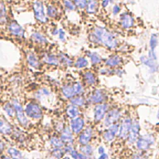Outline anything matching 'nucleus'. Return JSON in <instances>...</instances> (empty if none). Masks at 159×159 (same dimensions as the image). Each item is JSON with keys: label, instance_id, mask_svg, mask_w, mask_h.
Listing matches in <instances>:
<instances>
[{"label": "nucleus", "instance_id": "obj_32", "mask_svg": "<svg viewBox=\"0 0 159 159\" xmlns=\"http://www.w3.org/2000/svg\"><path fill=\"white\" fill-rule=\"evenodd\" d=\"M87 56L89 57V61L93 65H100L104 62V59L96 52H87Z\"/></svg>", "mask_w": 159, "mask_h": 159}, {"label": "nucleus", "instance_id": "obj_22", "mask_svg": "<svg viewBox=\"0 0 159 159\" xmlns=\"http://www.w3.org/2000/svg\"><path fill=\"white\" fill-rule=\"evenodd\" d=\"M60 138L65 143V144H73L75 141L74 138V133L71 129L69 125H65V127L63 129L62 132L60 133Z\"/></svg>", "mask_w": 159, "mask_h": 159}, {"label": "nucleus", "instance_id": "obj_48", "mask_svg": "<svg viewBox=\"0 0 159 159\" xmlns=\"http://www.w3.org/2000/svg\"><path fill=\"white\" fill-rule=\"evenodd\" d=\"M130 159H146V157L143 153H135Z\"/></svg>", "mask_w": 159, "mask_h": 159}, {"label": "nucleus", "instance_id": "obj_8", "mask_svg": "<svg viewBox=\"0 0 159 159\" xmlns=\"http://www.w3.org/2000/svg\"><path fill=\"white\" fill-rule=\"evenodd\" d=\"M7 31L10 35L17 38H24L25 37V30L22 25L14 19H9L6 24Z\"/></svg>", "mask_w": 159, "mask_h": 159}, {"label": "nucleus", "instance_id": "obj_9", "mask_svg": "<svg viewBox=\"0 0 159 159\" xmlns=\"http://www.w3.org/2000/svg\"><path fill=\"white\" fill-rule=\"evenodd\" d=\"M155 143V137L152 133H146L138 138L136 148L140 151H147Z\"/></svg>", "mask_w": 159, "mask_h": 159}, {"label": "nucleus", "instance_id": "obj_13", "mask_svg": "<svg viewBox=\"0 0 159 159\" xmlns=\"http://www.w3.org/2000/svg\"><path fill=\"white\" fill-rule=\"evenodd\" d=\"M69 127L71 128L74 134L78 135L79 133L85 128V120L81 115L74 118V119H71L69 121Z\"/></svg>", "mask_w": 159, "mask_h": 159}, {"label": "nucleus", "instance_id": "obj_7", "mask_svg": "<svg viewBox=\"0 0 159 159\" xmlns=\"http://www.w3.org/2000/svg\"><path fill=\"white\" fill-rule=\"evenodd\" d=\"M122 118V110L119 107H113L110 108V110H108L107 114L105 115L103 122V126L107 128L111 124L114 123L119 122V120Z\"/></svg>", "mask_w": 159, "mask_h": 159}, {"label": "nucleus", "instance_id": "obj_23", "mask_svg": "<svg viewBox=\"0 0 159 159\" xmlns=\"http://www.w3.org/2000/svg\"><path fill=\"white\" fill-rule=\"evenodd\" d=\"M46 16L48 17V18L51 19L56 20L59 17H61V13H60V10L59 8L53 3H49L46 5Z\"/></svg>", "mask_w": 159, "mask_h": 159}, {"label": "nucleus", "instance_id": "obj_15", "mask_svg": "<svg viewBox=\"0 0 159 159\" xmlns=\"http://www.w3.org/2000/svg\"><path fill=\"white\" fill-rule=\"evenodd\" d=\"M41 61L42 64L52 66V67H57L60 65V61H59L58 56L53 54V53H49V52H44L42 53L41 56Z\"/></svg>", "mask_w": 159, "mask_h": 159}, {"label": "nucleus", "instance_id": "obj_33", "mask_svg": "<svg viewBox=\"0 0 159 159\" xmlns=\"http://www.w3.org/2000/svg\"><path fill=\"white\" fill-rule=\"evenodd\" d=\"M59 61H60V65H63L66 67H72L74 64V61L72 60L68 54L64 53V52H59L58 55Z\"/></svg>", "mask_w": 159, "mask_h": 159}, {"label": "nucleus", "instance_id": "obj_19", "mask_svg": "<svg viewBox=\"0 0 159 159\" xmlns=\"http://www.w3.org/2000/svg\"><path fill=\"white\" fill-rule=\"evenodd\" d=\"M82 78H83L84 86L87 85L88 87H92V86L96 85L98 82V78L95 73L91 70L84 71L83 72V75H82Z\"/></svg>", "mask_w": 159, "mask_h": 159}, {"label": "nucleus", "instance_id": "obj_1", "mask_svg": "<svg viewBox=\"0 0 159 159\" xmlns=\"http://www.w3.org/2000/svg\"><path fill=\"white\" fill-rule=\"evenodd\" d=\"M88 39L94 45L104 46L110 51L116 50L120 45L117 35L107 27L102 26L94 27L88 35Z\"/></svg>", "mask_w": 159, "mask_h": 159}, {"label": "nucleus", "instance_id": "obj_16", "mask_svg": "<svg viewBox=\"0 0 159 159\" xmlns=\"http://www.w3.org/2000/svg\"><path fill=\"white\" fill-rule=\"evenodd\" d=\"M140 132V124L139 122L137 119H133L132 126L130 129L129 135L127 137V142L129 144H133L136 143L137 139L138 138Z\"/></svg>", "mask_w": 159, "mask_h": 159}, {"label": "nucleus", "instance_id": "obj_36", "mask_svg": "<svg viewBox=\"0 0 159 159\" xmlns=\"http://www.w3.org/2000/svg\"><path fill=\"white\" fill-rule=\"evenodd\" d=\"M79 152L83 153L84 155H85L88 157H91L93 153H94V148L90 143L85 144V145H81L79 148Z\"/></svg>", "mask_w": 159, "mask_h": 159}, {"label": "nucleus", "instance_id": "obj_41", "mask_svg": "<svg viewBox=\"0 0 159 159\" xmlns=\"http://www.w3.org/2000/svg\"><path fill=\"white\" fill-rule=\"evenodd\" d=\"M158 44V38H157V34H152V36L150 37L149 46H150V51L152 52H155L157 46Z\"/></svg>", "mask_w": 159, "mask_h": 159}, {"label": "nucleus", "instance_id": "obj_18", "mask_svg": "<svg viewBox=\"0 0 159 159\" xmlns=\"http://www.w3.org/2000/svg\"><path fill=\"white\" fill-rule=\"evenodd\" d=\"M26 62L27 65L33 69H41L42 66V62L40 57L35 52H30L26 55Z\"/></svg>", "mask_w": 159, "mask_h": 159}, {"label": "nucleus", "instance_id": "obj_24", "mask_svg": "<svg viewBox=\"0 0 159 159\" xmlns=\"http://www.w3.org/2000/svg\"><path fill=\"white\" fill-rule=\"evenodd\" d=\"M30 38L32 40V42L36 43L37 45L46 46L49 43L48 38L44 34H42L40 32H34V33H33L31 34Z\"/></svg>", "mask_w": 159, "mask_h": 159}, {"label": "nucleus", "instance_id": "obj_14", "mask_svg": "<svg viewBox=\"0 0 159 159\" xmlns=\"http://www.w3.org/2000/svg\"><path fill=\"white\" fill-rule=\"evenodd\" d=\"M135 20L133 16L129 12H123L119 14V25L124 30L132 28L134 26Z\"/></svg>", "mask_w": 159, "mask_h": 159}, {"label": "nucleus", "instance_id": "obj_10", "mask_svg": "<svg viewBox=\"0 0 159 159\" xmlns=\"http://www.w3.org/2000/svg\"><path fill=\"white\" fill-rule=\"evenodd\" d=\"M132 123H133V119L129 116L123 118L122 119V121L119 123V133L117 135L119 139H126L129 133L131 126H132Z\"/></svg>", "mask_w": 159, "mask_h": 159}, {"label": "nucleus", "instance_id": "obj_47", "mask_svg": "<svg viewBox=\"0 0 159 159\" xmlns=\"http://www.w3.org/2000/svg\"><path fill=\"white\" fill-rule=\"evenodd\" d=\"M58 38L61 42H65V32L63 28H59L58 32Z\"/></svg>", "mask_w": 159, "mask_h": 159}, {"label": "nucleus", "instance_id": "obj_35", "mask_svg": "<svg viewBox=\"0 0 159 159\" xmlns=\"http://www.w3.org/2000/svg\"><path fill=\"white\" fill-rule=\"evenodd\" d=\"M50 144L52 148H63L65 147V143L62 140V138L59 136L53 135L49 139Z\"/></svg>", "mask_w": 159, "mask_h": 159}, {"label": "nucleus", "instance_id": "obj_28", "mask_svg": "<svg viewBox=\"0 0 159 159\" xmlns=\"http://www.w3.org/2000/svg\"><path fill=\"white\" fill-rule=\"evenodd\" d=\"M8 21H9V17H8L6 4L3 1H0V25L6 26Z\"/></svg>", "mask_w": 159, "mask_h": 159}, {"label": "nucleus", "instance_id": "obj_51", "mask_svg": "<svg viewBox=\"0 0 159 159\" xmlns=\"http://www.w3.org/2000/svg\"><path fill=\"white\" fill-rule=\"evenodd\" d=\"M58 32H59V28L54 27V29H52V34L53 36H56V35H58Z\"/></svg>", "mask_w": 159, "mask_h": 159}, {"label": "nucleus", "instance_id": "obj_52", "mask_svg": "<svg viewBox=\"0 0 159 159\" xmlns=\"http://www.w3.org/2000/svg\"><path fill=\"white\" fill-rule=\"evenodd\" d=\"M4 148H5V145H4V143H3V142H1V141H0V154L3 153Z\"/></svg>", "mask_w": 159, "mask_h": 159}, {"label": "nucleus", "instance_id": "obj_54", "mask_svg": "<svg viewBox=\"0 0 159 159\" xmlns=\"http://www.w3.org/2000/svg\"><path fill=\"white\" fill-rule=\"evenodd\" d=\"M63 159H72L70 157L66 156V157H63Z\"/></svg>", "mask_w": 159, "mask_h": 159}, {"label": "nucleus", "instance_id": "obj_37", "mask_svg": "<svg viewBox=\"0 0 159 159\" xmlns=\"http://www.w3.org/2000/svg\"><path fill=\"white\" fill-rule=\"evenodd\" d=\"M72 85H73V88H74V91H75L76 95L84 94L85 86H84V84L81 81H74V82H72Z\"/></svg>", "mask_w": 159, "mask_h": 159}, {"label": "nucleus", "instance_id": "obj_53", "mask_svg": "<svg viewBox=\"0 0 159 159\" xmlns=\"http://www.w3.org/2000/svg\"><path fill=\"white\" fill-rule=\"evenodd\" d=\"M2 159H12L11 157H9L8 156H3V157H2Z\"/></svg>", "mask_w": 159, "mask_h": 159}, {"label": "nucleus", "instance_id": "obj_31", "mask_svg": "<svg viewBox=\"0 0 159 159\" xmlns=\"http://www.w3.org/2000/svg\"><path fill=\"white\" fill-rule=\"evenodd\" d=\"M89 65H90V61L86 56H78L74 61V64H73V66L78 70L87 68Z\"/></svg>", "mask_w": 159, "mask_h": 159}, {"label": "nucleus", "instance_id": "obj_12", "mask_svg": "<svg viewBox=\"0 0 159 159\" xmlns=\"http://www.w3.org/2000/svg\"><path fill=\"white\" fill-rule=\"evenodd\" d=\"M94 135V128L91 125L85 127L77 135V142L80 145H85L91 142Z\"/></svg>", "mask_w": 159, "mask_h": 159}, {"label": "nucleus", "instance_id": "obj_20", "mask_svg": "<svg viewBox=\"0 0 159 159\" xmlns=\"http://www.w3.org/2000/svg\"><path fill=\"white\" fill-rule=\"evenodd\" d=\"M13 124L10 123L6 118L3 116H0V133L5 135V136H9L12 135L13 131Z\"/></svg>", "mask_w": 159, "mask_h": 159}, {"label": "nucleus", "instance_id": "obj_11", "mask_svg": "<svg viewBox=\"0 0 159 159\" xmlns=\"http://www.w3.org/2000/svg\"><path fill=\"white\" fill-rule=\"evenodd\" d=\"M119 129V122L114 123L106 128V129L103 132V139L106 143H112L116 138Z\"/></svg>", "mask_w": 159, "mask_h": 159}, {"label": "nucleus", "instance_id": "obj_40", "mask_svg": "<svg viewBox=\"0 0 159 159\" xmlns=\"http://www.w3.org/2000/svg\"><path fill=\"white\" fill-rule=\"evenodd\" d=\"M65 154L64 148H52L51 152L52 158L53 159H62Z\"/></svg>", "mask_w": 159, "mask_h": 159}, {"label": "nucleus", "instance_id": "obj_26", "mask_svg": "<svg viewBox=\"0 0 159 159\" xmlns=\"http://www.w3.org/2000/svg\"><path fill=\"white\" fill-rule=\"evenodd\" d=\"M65 114L67 116V118L70 119H74V118L81 115V109L77 107V106L73 105V104H69L65 107Z\"/></svg>", "mask_w": 159, "mask_h": 159}, {"label": "nucleus", "instance_id": "obj_6", "mask_svg": "<svg viewBox=\"0 0 159 159\" xmlns=\"http://www.w3.org/2000/svg\"><path fill=\"white\" fill-rule=\"evenodd\" d=\"M110 107V104H109L108 102L93 105L92 112H93V121H94V123H99L102 122Z\"/></svg>", "mask_w": 159, "mask_h": 159}, {"label": "nucleus", "instance_id": "obj_49", "mask_svg": "<svg viewBox=\"0 0 159 159\" xmlns=\"http://www.w3.org/2000/svg\"><path fill=\"white\" fill-rule=\"evenodd\" d=\"M104 153H105V148H104V146L99 147V148H98V153H99V155H100V154Z\"/></svg>", "mask_w": 159, "mask_h": 159}, {"label": "nucleus", "instance_id": "obj_56", "mask_svg": "<svg viewBox=\"0 0 159 159\" xmlns=\"http://www.w3.org/2000/svg\"><path fill=\"white\" fill-rule=\"evenodd\" d=\"M0 92H1V89H0Z\"/></svg>", "mask_w": 159, "mask_h": 159}, {"label": "nucleus", "instance_id": "obj_27", "mask_svg": "<svg viewBox=\"0 0 159 159\" xmlns=\"http://www.w3.org/2000/svg\"><path fill=\"white\" fill-rule=\"evenodd\" d=\"M69 104H73L75 106L77 107L82 108L85 107L86 105H88L87 100H86V97L84 96V94H81V95H75L74 97H72V99L69 100Z\"/></svg>", "mask_w": 159, "mask_h": 159}, {"label": "nucleus", "instance_id": "obj_34", "mask_svg": "<svg viewBox=\"0 0 159 159\" xmlns=\"http://www.w3.org/2000/svg\"><path fill=\"white\" fill-rule=\"evenodd\" d=\"M3 110L4 113L9 119H14L15 118V110H14V107H13V104L11 100L5 101L2 105Z\"/></svg>", "mask_w": 159, "mask_h": 159}, {"label": "nucleus", "instance_id": "obj_38", "mask_svg": "<svg viewBox=\"0 0 159 159\" xmlns=\"http://www.w3.org/2000/svg\"><path fill=\"white\" fill-rule=\"evenodd\" d=\"M8 153L9 154L10 157L12 159H27L24 157L22 152L14 148H9L8 149Z\"/></svg>", "mask_w": 159, "mask_h": 159}, {"label": "nucleus", "instance_id": "obj_43", "mask_svg": "<svg viewBox=\"0 0 159 159\" xmlns=\"http://www.w3.org/2000/svg\"><path fill=\"white\" fill-rule=\"evenodd\" d=\"M77 9L84 10L87 6L88 0H73Z\"/></svg>", "mask_w": 159, "mask_h": 159}, {"label": "nucleus", "instance_id": "obj_17", "mask_svg": "<svg viewBox=\"0 0 159 159\" xmlns=\"http://www.w3.org/2000/svg\"><path fill=\"white\" fill-rule=\"evenodd\" d=\"M104 65L106 67L111 69L119 68L120 65H122L123 62V57L118 54H114V55L110 56L107 59L104 60Z\"/></svg>", "mask_w": 159, "mask_h": 159}, {"label": "nucleus", "instance_id": "obj_4", "mask_svg": "<svg viewBox=\"0 0 159 159\" xmlns=\"http://www.w3.org/2000/svg\"><path fill=\"white\" fill-rule=\"evenodd\" d=\"M34 18L40 24H46L49 22L48 17L46 13V8L44 2L42 0H33L32 3Z\"/></svg>", "mask_w": 159, "mask_h": 159}, {"label": "nucleus", "instance_id": "obj_46", "mask_svg": "<svg viewBox=\"0 0 159 159\" xmlns=\"http://www.w3.org/2000/svg\"><path fill=\"white\" fill-rule=\"evenodd\" d=\"M114 0H101L100 1V7L103 8H106L110 6V4L114 3Z\"/></svg>", "mask_w": 159, "mask_h": 159}, {"label": "nucleus", "instance_id": "obj_45", "mask_svg": "<svg viewBox=\"0 0 159 159\" xmlns=\"http://www.w3.org/2000/svg\"><path fill=\"white\" fill-rule=\"evenodd\" d=\"M55 129L56 131L57 132V133H61L62 132V130H63V129L65 128V123H63V122H62V121H58L57 123H56L55 124Z\"/></svg>", "mask_w": 159, "mask_h": 159}, {"label": "nucleus", "instance_id": "obj_39", "mask_svg": "<svg viewBox=\"0 0 159 159\" xmlns=\"http://www.w3.org/2000/svg\"><path fill=\"white\" fill-rule=\"evenodd\" d=\"M62 7L66 12H75L77 8L73 0H62Z\"/></svg>", "mask_w": 159, "mask_h": 159}, {"label": "nucleus", "instance_id": "obj_25", "mask_svg": "<svg viewBox=\"0 0 159 159\" xmlns=\"http://www.w3.org/2000/svg\"><path fill=\"white\" fill-rule=\"evenodd\" d=\"M140 62H142L143 65H145L148 67L149 72L151 73H155L156 72H157L158 65L156 63V61H153V60L150 59L148 56H142L140 57Z\"/></svg>", "mask_w": 159, "mask_h": 159}, {"label": "nucleus", "instance_id": "obj_29", "mask_svg": "<svg viewBox=\"0 0 159 159\" xmlns=\"http://www.w3.org/2000/svg\"><path fill=\"white\" fill-rule=\"evenodd\" d=\"M100 9V2L95 0H88L87 6L85 8V13L89 15H94L98 13Z\"/></svg>", "mask_w": 159, "mask_h": 159}, {"label": "nucleus", "instance_id": "obj_30", "mask_svg": "<svg viewBox=\"0 0 159 159\" xmlns=\"http://www.w3.org/2000/svg\"><path fill=\"white\" fill-rule=\"evenodd\" d=\"M52 94V92L50 91L48 88L42 87L39 88L37 91L34 92V100H36L38 102L43 100V99L46 97H49Z\"/></svg>", "mask_w": 159, "mask_h": 159}, {"label": "nucleus", "instance_id": "obj_2", "mask_svg": "<svg viewBox=\"0 0 159 159\" xmlns=\"http://www.w3.org/2000/svg\"><path fill=\"white\" fill-rule=\"evenodd\" d=\"M24 111L26 114L27 117L30 120H38L42 119L43 118V110H42L41 104L36 100H31L27 101L26 104H24Z\"/></svg>", "mask_w": 159, "mask_h": 159}, {"label": "nucleus", "instance_id": "obj_55", "mask_svg": "<svg viewBox=\"0 0 159 159\" xmlns=\"http://www.w3.org/2000/svg\"><path fill=\"white\" fill-rule=\"evenodd\" d=\"M95 1H98V2H100L101 0H95Z\"/></svg>", "mask_w": 159, "mask_h": 159}, {"label": "nucleus", "instance_id": "obj_42", "mask_svg": "<svg viewBox=\"0 0 159 159\" xmlns=\"http://www.w3.org/2000/svg\"><path fill=\"white\" fill-rule=\"evenodd\" d=\"M69 154L71 155L73 159H88L89 157H86L85 155H84L83 153H81V152H79L77 150H75V148H73V149L69 153Z\"/></svg>", "mask_w": 159, "mask_h": 159}, {"label": "nucleus", "instance_id": "obj_3", "mask_svg": "<svg viewBox=\"0 0 159 159\" xmlns=\"http://www.w3.org/2000/svg\"><path fill=\"white\" fill-rule=\"evenodd\" d=\"M11 102H12L13 107H14L15 119L17 121L18 124L22 128H25V129L28 128L30 126V124H31V120L27 117L25 111H24V108H23L22 103L17 98H12Z\"/></svg>", "mask_w": 159, "mask_h": 159}, {"label": "nucleus", "instance_id": "obj_5", "mask_svg": "<svg viewBox=\"0 0 159 159\" xmlns=\"http://www.w3.org/2000/svg\"><path fill=\"white\" fill-rule=\"evenodd\" d=\"M109 100V94L107 91L103 89L95 88L91 91V93L86 96L88 105H94V104H102L108 102Z\"/></svg>", "mask_w": 159, "mask_h": 159}, {"label": "nucleus", "instance_id": "obj_21", "mask_svg": "<svg viewBox=\"0 0 159 159\" xmlns=\"http://www.w3.org/2000/svg\"><path fill=\"white\" fill-rule=\"evenodd\" d=\"M61 94H62V97L68 100L76 95L73 85H72V82H66L62 84L61 86Z\"/></svg>", "mask_w": 159, "mask_h": 159}, {"label": "nucleus", "instance_id": "obj_44", "mask_svg": "<svg viewBox=\"0 0 159 159\" xmlns=\"http://www.w3.org/2000/svg\"><path fill=\"white\" fill-rule=\"evenodd\" d=\"M121 12V6L119 4H114L112 6V14L113 16H117Z\"/></svg>", "mask_w": 159, "mask_h": 159}, {"label": "nucleus", "instance_id": "obj_50", "mask_svg": "<svg viewBox=\"0 0 159 159\" xmlns=\"http://www.w3.org/2000/svg\"><path fill=\"white\" fill-rule=\"evenodd\" d=\"M108 157H109V156H108L107 153H102V154H100V155L99 156V157H98L97 159H108Z\"/></svg>", "mask_w": 159, "mask_h": 159}]
</instances>
